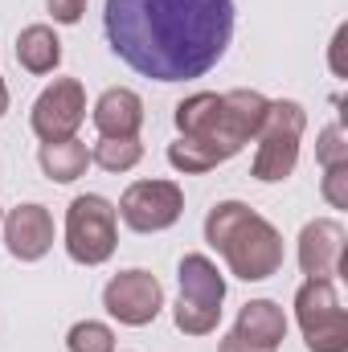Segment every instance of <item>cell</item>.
Listing matches in <instances>:
<instances>
[{
    "instance_id": "obj_13",
    "label": "cell",
    "mask_w": 348,
    "mask_h": 352,
    "mask_svg": "<svg viewBox=\"0 0 348 352\" xmlns=\"http://www.w3.org/2000/svg\"><path fill=\"white\" fill-rule=\"evenodd\" d=\"M94 127L102 140H127V135H140L144 127V98L127 87H111L98 94L94 111H90Z\"/></svg>"
},
{
    "instance_id": "obj_15",
    "label": "cell",
    "mask_w": 348,
    "mask_h": 352,
    "mask_svg": "<svg viewBox=\"0 0 348 352\" xmlns=\"http://www.w3.org/2000/svg\"><path fill=\"white\" fill-rule=\"evenodd\" d=\"M17 62L29 74H54L62 62V41L50 25H25L17 33Z\"/></svg>"
},
{
    "instance_id": "obj_20",
    "label": "cell",
    "mask_w": 348,
    "mask_h": 352,
    "mask_svg": "<svg viewBox=\"0 0 348 352\" xmlns=\"http://www.w3.org/2000/svg\"><path fill=\"white\" fill-rule=\"evenodd\" d=\"M320 192L332 209H348V164H332L324 168V180H320Z\"/></svg>"
},
{
    "instance_id": "obj_11",
    "label": "cell",
    "mask_w": 348,
    "mask_h": 352,
    "mask_svg": "<svg viewBox=\"0 0 348 352\" xmlns=\"http://www.w3.org/2000/svg\"><path fill=\"white\" fill-rule=\"evenodd\" d=\"M345 246H348V230L332 217H316L299 230V246L295 258L299 270L307 278H340L345 274Z\"/></svg>"
},
{
    "instance_id": "obj_2",
    "label": "cell",
    "mask_w": 348,
    "mask_h": 352,
    "mask_svg": "<svg viewBox=\"0 0 348 352\" xmlns=\"http://www.w3.org/2000/svg\"><path fill=\"white\" fill-rule=\"evenodd\" d=\"M266 102H270L266 94L246 87L226 90V94L197 90V94L180 98L173 111V123L180 135L168 144V164L184 176H197L234 160L259 135Z\"/></svg>"
},
{
    "instance_id": "obj_25",
    "label": "cell",
    "mask_w": 348,
    "mask_h": 352,
    "mask_svg": "<svg viewBox=\"0 0 348 352\" xmlns=\"http://www.w3.org/2000/svg\"><path fill=\"white\" fill-rule=\"evenodd\" d=\"M0 221H4V209H0Z\"/></svg>"
},
{
    "instance_id": "obj_18",
    "label": "cell",
    "mask_w": 348,
    "mask_h": 352,
    "mask_svg": "<svg viewBox=\"0 0 348 352\" xmlns=\"http://www.w3.org/2000/svg\"><path fill=\"white\" fill-rule=\"evenodd\" d=\"M66 352H115V332L98 320H78L66 332Z\"/></svg>"
},
{
    "instance_id": "obj_17",
    "label": "cell",
    "mask_w": 348,
    "mask_h": 352,
    "mask_svg": "<svg viewBox=\"0 0 348 352\" xmlns=\"http://www.w3.org/2000/svg\"><path fill=\"white\" fill-rule=\"evenodd\" d=\"M144 160V144L140 135H127V140H102L90 148V164H98L102 173H131L135 164Z\"/></svg>"
},
{
    "instance_id": "obj_24",
    "label": "cell",
    "mask_w": 348,
    "mask_h": 352,
    "mask_svg": "<svg viewBox=\"0 0 348 352\" xmlns=\"http://www.w3.org/2000/svg\"><path fill=\"white\" fill-rule=\"evenodd\" d=\"M4 111H8V87H4V78H0V119H4Z\"/></svg>"
},
{
    "instance_id": "obj_7",
    "label": "cell",
    "mask_w": 348,
    "mask_h": 352,
    "mask_svg": "<svg viewBox=\"0 0 348 352\" xmlns=\"http://www.w3.org/2000/svg\"><path fill=\"white\" fill-rule=\"evenodd\" d=\"M295 320L307 352H348V316L336 295V278H307L295 291Z\"/></svg>"
},
{
    "instance_id": "obj_16",
    "label": "cell",
    "mask_w": 348,
    "mask_h": 352,
    "mask_svg": "<svg viewBox=\"0 0 348 352\" xmlns=\"http://www.w3.org/2000/svg\"><path fill=\"white\" fill-rule=\"evenodd\" d=\"M37 164H41V173L50 176V180H58V184H74L78 176L87 173L90 164V148L83 140H54V144H41V152H37Z\"/></svg>"
},
{
    "instance_id": "obj_23",
    "label": "cell",
    "mask_w": 348,
    "mask_h": 352,
    "mask_svg": "<svg viewBox=\"0 0 348 352\" xmlns=\"http://www.w3.org/2000/svg\"><path fill=\"white\" fill-rule=\"evenodd\" d=\"M217 352H262V349H254V344H246V340H238V336L230 332V336L221 340V349H217Z\"/></svg>"
},
{
    "instance_id": "obj_6",
    "label": "cell",
    "mask_w": 348,
    "mask_h": 352,
    "mask_svg": "<svg viewBox=\"0 0 348 352\" xmlns=\"http://www.w3.org/2000/svg\"><path fill=\"white\" fill-rule=\"evenodd\" d=\"M119 246V213L107 197L83 192L66 209V254L78 266H102Z\"/></svg>"
},
{
    "instance_id": "obj_9",
    "label": "cell",
    "mask_w": 348,
    "mask_h": 352,
    "mask_svg": "<svg viewBox=\"0 0 348 352\" xmlns=\"http://www.w3.org/2000/svg\"><path fill=\"white\" fill-rule=\"evenodd\" d=\"M102 307L111 320H119L123 328H148L160 307H164V287L152 270H119L107 287H102Z\"/></svg>"
},
{
    "instance_id": "obj_5",
    "label": "cell",
    "mask_w": 348,
    "mask_h": 352,
    "mask_svg": "<svg viewBox=\"0 0 348 352\" xmlns=\"http://www.w3.org/2000/svg\"><path fill=\"white\" fill-rule=\"evenodd\" d=\"M303 127H307V111L295 102V98H274L266 102V115H262L259 127V152H254V164L250 176L262 184H279L295 173L299 164V144H303Z\"/></svg>"
},
{
    "instance_id": "obj_22",
    "label": "cell",
    "mask_w": 348,
    "mask_h": 352,
    "mask_svg": "<svg viewBox=\"0 0 348 352\" xmlns=\"http://www.w3.org/2000/svg\"><path fill=\"white\" fill-rule=\"evenodd\" d=\"M345 37H348V29L340 25L336 37H332V74H336V78H345V58H340V54H345Z\"/></svg>"
},
{
    "instance_id": "obj_14",
    "label": "cell",
    "mask_w": 348,
    "mask_h": 352,
    "mask_svg": "<svg viewBox=\"0 0 348 352\" xmlns=\"http://www.w3.org/2000/svg\"><path fill=\"white\" fill-rule=\"evenodd\" d=\"M234 336L254 344L262 352H279V344L287 340V316L274 299H250L242 311H238V324H234Z\"/></svg>"
},
{
    "instance_id": "obj_3",
    "label": "cell",
    "mask_w": 348,
    "mask_h": 352,
    "mask_svg": "<svg viewBox=\"0 0 348 352\" xmlns=\"http://www.w3.org/2000/svg\"><path fill=\"white\" fill-rule=\"evenodd\" d=\"M205 242L242 283H262L283 266V234L242 201H217L205 213Z\"/></svg>"
},
{
    "instance_id": "obj_19",
    "label": "cell",
    "mask_w": 348,
    "mask_h": 352,
    "mask_svg": "<svg viewBox=\"0 0 348 352\" xmlns=\"http://www.w3.org/2000/svg\"><path fill=\"white\" fill-rule=\"evenodd\" d=\"M316 160L320 168H332V164H348V140L340 123H328L320 131V144H316Z\"/></svg>"
},
{
    "instance_id": "obj_4",
    "label": "cell",
    "mask_w": 348,
    "mask_h": 352,
    "mask_svg": "<svg viewBox=\"0 0 348 352\" xmlns=\"http://www.w3.org/2000/svg\"><path fill=\"white\" fill-rule=\"evenodd\" d=\"M180 295L173 303V324L184 336H209L221 324V303H226V278L209 254H184L176 266Z\"/></svg>"
},
{
    "instance_id": "obj_1",
    "label": "cell",
    "mask_w": 348,
    "mask_h": 352,
    "mask_svg": "<svg viewBox=\"0 0 348 352\" xmlns=\"http://www.w3.org/2000/svg\"><path fill=\"white\" fill-rule=\"evenodd\" d=\"M102 29L135 74L184 82L209 74L234 37V0H107Z\"/></svg>"
},
{
    "instance_id": "obj_8",
    "label": "cell",
    "mask_w": 348,
    "mask_h": 352,
    "mask_svg": "<svg viewBox=\"0 0 348 352\" xmlns=\"http://www.w3.org/2000/svg\"><path fill=\"white\" fill-rule=\"evenodd\" d=\"M119 221L135 234H160L180 221L184 213V192L176 180H135L115 205Z\"/></svg>"
},
{
    "instance_id": "obj_21",
    "label": "cell",
    "mask_w": 348,
    "mask_h": 352,
    "mask_svg": "<svg viewBox=\"0 0 348 352\" xmlns=\"http://www.w3.org/2000/svg\"><path fill=\"white\" fill-rule=\"evenodd\" d=\"M45 8L58 25H78L87 12V0H45Z\"/></svg>"
},
{
    "instance_id": "obj_10",
    "label": "cell",
    "mask_w": 348,
    "mask_h": 352,
    "mask_svg": "<svg viewBox=\"0 0 348 352\" xmlns=\"http://www.w3.org/2000/svg\"><path fill=\"white\" fill-rule=\"evenodd\" d=\"M83 119H87V90L78 78H54L29 111V127L41 144L70 140L83 127Z\"/></svg>"
},
{
    "instance_id": "obj_12",
    "label": "cell",
    "mask_w": 348,
    "mask_h": 352,
    "mask_svg": "<svg viewBox=\"0 0 348 352\" xmlns=\"http://www.w3.org/2000/svg\"><path fill=\"white\" fill-rule=\"evenodd\" d=\"M0 234H4V246L17 263H41L54 246V217H50L45 205L25 201V205L4 213Z\"/></svg>"
}]
</instances>
